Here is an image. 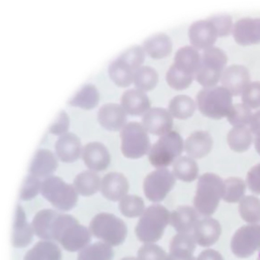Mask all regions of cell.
Returning <instances> with one entry per match:
<instances>
[{"label":"cell","instance_id":"b9f144b4","mask_svg":"<svg viewBox=\"0 0 260 260\" xmlns=\"http://www.w3.org/2000/svg\"><path fill=\"white\" fill-rule=\"evenodd\" d=\"M251 109L244 104H236L233 105L227 118L229 123L235 126H246L250 124L251 120Z\"/></svg>","mask_w":260,"mask_h":260},{"label":"cell","instance_id":"d6a6232c","mask_svg":"<svg viewBox=\"0 0 260 260\" xmlns=\"http://www.w3.org/2000/svg\"><path fill=\"white\" fill-rule=\"evenodd\" d=\"M227 141L231 149L236 152H244L251 146L253 135L246 126H235L228 134Z\"/></svg>","mask_w":260,"mask_h":260},{"label":"cell","instance_id":"9c48e42d","mask_svg":"<svg viewBox=\"0 0 260 260\" xmlns=\"http://www.w3.org/2000/svg\"><path fill=\"white\" fill-rule=\"evenodd\" d=\"M120 139L122 153L127 158H140L151 149L148 132L138 122L126 124L120 132Z\"/></svg>","mask_w":260,"mask_h":260},{"label":"cell","instance_id":"9a60e30c","mask_svg":"<svg viewBox=\"0 0 260 260\" xmlns=\"http://www.w3.org/2000/svg\"><path fill=\"white\" fill-rule=\"evenodd\" d=\"M232 33L240 45L260 44V18H241L234 25Z\"/></svg>","mask_w":260,"mask_h":260},{"label":"cell","instance_id":"f5cc1de1","mask_svg":"<svg viewBox=\"0 0 260 260\" xmlns=\"http://www.w3.org/2000/svg\"><path fill=\"white\" fill-rule=\"evenodd\" d=\"M249 125H250V131L253 134L256 135V136L259 134L260 133V110L253 114Z\"/></svg>","mask_w":260,"mask_h":260},{"label":"cell","instance_id":"9f6ffc18","mask_svg":"<svg viewBox=\"0 0 260 260\" xmlns=\"http://www.w3.org/2000/svg\"><path fill=\"white\" fill-rule=\"evenodd\" d=\"M121 260H139V259H136V258H135V257H125V258H123V259H122Z\"/></svg>","mask_w":260,"mask_h":260},{"label":"cell","instance_id":"bcb514c9","mask_svg":"<svg viewBox=\"0 0 260 260\" xmlns=\"http://www.w3.org/2000/svg\"><path fill=\"white\" fill-rule=\"evenodd\" d=\"M216 28L218 36L220 38L229 36L233 31V21L227 14H218L207 18Z\"/></svg>","mask_w":260,"mask_h":260},{"label":"cell","instance_id":"11a10c76","mask_svg":"<svg viewBox=\"0 0 260 260\" xmlns=\"http://www.w3.org/2000/svg\"><path fill=\"white\" fill-rule=\"evenodd\" d=\"M255 148L260 155V133L256 135V139H255Z\"/></svg>","mask_w":260,"mask_h":260},{"label":"cell","instance_id":"3957f363","mask_svg":"<svg viewBox=\"0 0 260 260\" xmlns=\"http://www.w3.org/2000/svg\"><path fill=\"white\" fill-rule=\"evenodd\" d=\"M171 213L161 205L154 204L145 209L136 227V235L141 242L153 244L163 236L170 223Z\"/></svg>","mask_w":260,"mask_h":260},{"label":"cell","instance_id":"836d02e7","mask_svg":"<svg viewBox=\"0 0 260 260\" xmlns=\"http://www.w3.org/2000/svg\"><path fill=\"white\" fill-rule=\"evenodd\" d=\"M173 174L176 178L183 182H192L197 180L199 167L197 162L190 157H178L173 165Z\"/></svg>","mask_w":260,"mask_h":260},{"label":"cell","instance_id":"603a6c76","mask_svg":"<svg viewBox=\"0 0 260 260\" xmlns=\"http://www.w3.org/2000/svg\"><path fill=\"white\" fill-rule=\"evenodd\" d=\"M213 139L210 133L206 131L192 133L184 142V149L189 157L200 159L206 157L212 151Z\"/></svg>","mask_w":260,"mask_h":260},{"label":"cell","instance_id":"f546056e","mask_svg":"<svg viewBox=\"0 0 260 260\" xmlns=\"http://www.w3.org/2000/svg\"><path fill=\"white\" fill-rule=\"evenodd\" d=\"M58 212L53 209H43L35 215L32 221V227L38 238L51 241V229L53 220Z\"/></svg>","mask_w":260,"mask_h":260},{"label":"cell","instance_id":"681fc988","mask_svg":"<svg viewBox=\"0 0 260 260\" xmlns=\"http://www.w3.org/2000/svg\"><path fill=\"white\" fill-rule=\"evenodd\" d=\"M70 120L68 114L65 111H61L49 127V132L52 134L61 136L67 133L70 129Z\"/></svg>","mask_w":260,"mask_h":260},{"label":"cell","instance_id":"f907efd6","mask_svg":"<svg viewBox=\"0 0 260 260\" xmlns=\"http://www.w3.org/2000/svg\"><path fill=\"white\" fill-rule=\"evenodd\" d=\"M247 183L252 192L260 195V163L255 165L249 171Z\"/></svg>","mask_w":260,"mask_h":260},{"label":"cell","instance_id":"2e32d148","mask_svg":"<svg viewBox=\"0 0 260 260\" xmlns=\"http://www.w3.org/2000/svg\"><path fill=\"white\" fill-rule=\"evenodd\" d=\"M82 157L91 171H105L111 164L109 151L101 142H93L85 145L82 149Z\"/></svg>","mask_w":260,"mask_h":260},{"label":"cell","instance_id":"484cf974","mask_svg":"<svg viewBox=\"0 0 260 260\" xmlns=\"http://www.w3.org/2000/svg\"><path fill=\"white\" fill-rule=\"evenodd\" d=\"M198 221V212L188 206L177 208L170 216V224L178 233H189L194 229Z\"/></svg>","mask_w":260,"mask_h":260},{"label":"cell","instance_id":"5b68a950","mask_svg":"<svg viewBox=\"0 0 260 260\" xmlns=\"http://www.w3.org/2000/svg\"><path fill=\"white\" fill-rule=\"evenodd\" d=\"M225 52L212 47L205 50L195 75V79L205 88H212L218 84L228 63Z\"/></svg>","mask_w":260,"mask_h":260},{"label":"cell","instance_id":"7c38bea8","mask_svg":"<svg viewBox=\"0 0 260 260\" xmlns=\"http://www.w3.org/2000/svg\"><path fill=\"white\" fill-rule=\"evenodd\" d=\"M142 124L148 133L162 136L171 132L174 120L169 111L165 108H153L143 115Z\"/></svg>","mask_w":260,"mask_h":260},{"label":"cell","instance_id":"ba28073f","mask_svg":"<svg viewBox=\"0 0 260 260\" xmlns=\"http://www.w3.org/2000/svg\"><path fill=\"white\" fill-rule=\"evenodd\" d=\"M41 192L56 209L63 212L71 210L77 204L78 192L74 186L56 176L44 179Z\"/></svg>","mask_w":260,"mask_h":260},{"label":"cell","instance_id":"277c9868","mask_svg":"<svg viewBox=\"0 0 260 260\" xmlns=\"http://www.w3.org/2000/svg\"><path fill=\"white\" fill-rule=\"evenodd\" d=\"M233 95L222 86L203 88L197 95L200 112L214 120L227 117L233 107Z\"/></svg>","mask_w":260,"mask_h":260},{"label":"cell","instance_id":"e575fe53","mask_svg":"<svg viewBox=\"0 0 260 260\" xmlns=\"http://www.w3.org/2000/svg\"><path fill=\"white\" fill-rule=\"evenodd\" d=\"M196 104L187 95H177L173 98L168 105V111L172 117L179 120H186L193 115Z\"/></svg>","mask_w":260,"mask_h":260},{"label":"cell","instance_id":"ac0fdd59","mask_svg":"<svg viewBox=\"0 0 260 260\" xmlns=\"http://www.w3.org/2000/svg\"><path fill=\"white\" fill-rule=\"evenodd\" d=\"M98 120L105 129L109 131H119L126 126V113L121 105L106 104L99 109Z\"/></svg>","mask_w":260,"mask_h":260},{"label":"cell","instance_id":"d590c367","mask_svg":"<svg viewBox=\"0 0 260 260\" xmlns=\"http://www.w3.org/2000/svg\"><path fill=\"white\" fill-rule=\"evenodd\" d=\"M158 82V74L152 67L142 66L133 76V83L137 89L147 92L155 88Z\"/></svg>","mask_w":260,"mask_h":260},{"label":"cell","instance_id":"ee69618b","mask_svg":"<svg viewBox=\"0 0 260 260\" xmlns=\"http://www.w3.org/2000/svg\"><path fill=\"white\" fill-rule=\"evenodd\" d=\"M118 57L126 62L134 71H136L142 67L145 59V53L142 47L136 45L125 50Z\"/></svg>","mask_w":260,"mask_h":260},{"label":"cell","instance_id":"6f0895ef","mask_svg":"<svg viewBox=\"0 0 260 260\" xmlns=\"http://www.w3.org/2000/svg\"><path fill=\"white\" fill-rule=\"evenodd\" d=\"M259 260H260V254H259Z\"/></svg>","mask_w":260,"mask_h":260},{"label":"cell","instance_id":"f1b7e54d","mask_svg":"<svg viewBox=\"0 0 260 260\" xmlns=\"http://www.w3.org/2000/svg\"><path fill=\"white\" fill-rule=\"evenodd\" d=\"M24 260H62V252L52 241H39L26 253Z\"/></svg>","mask_w":260,"mask_h":260},{"label":"cell","instance_id":"f6af8a7d","mask_svg":"<svg viewBox=\"0 0 260 260\" xmlns=\"http://www.w3.org/2000/svg\"><path fill=\"white\" fill-rule=\"evenodd\" d=\"M41 183L38 177L31 174L27 175L20 191V199L24 201H28L36 197L41 192Z\"/></svg>","mask_w":260,"mask_h":260},{"label":"cell","instance_id":"4316f807","mask_svg":"<svg viewBox=\"0 0 260 260\" xmlns=\"http://www.w3.org/2000/svg\"><path fill=\"white\" fill-rule=\"evenodd\" d=\"M144 51L153 59H159L171 54L173 43L166 34L157 33L149 37L144 41L142 45Z\"/></svg>","mask_w":260,"mask_h":260},{"label":"cell","instance_id":"816d5d0a","mask_svg":"<svg viewBox=\"0 0 260 260\" xmlns=\"http://www.w3.org/2000/svg\"><path fill=\"white\" fill-rule=\"evenodd\" d=\"M197 260H224V258L221 256V253H218L216 250L209 249L202 252L199 255Z\"/></svg>","mask_w":260,"mask_h":260},{"label":"cell","instance_id":"ab89813d","mask_svg":"<svg viewBox=\"0 0 260 260\" xmlns=\"http://www.w3.org/2000/svg\"><path fill=\"white\" fill-rule=\"evenodd\" d=\"M120 212L127 218L142 216L145 212V203L141 197L136 195H126L119 203Z\"/></svg>","mask_w":260,"mask_h":260},{"label":"cell","instance_id":"44dd1931","mask_svg":"<svg viewBox=\"0 0 260 260\" xmlns=\"http://www.w3.org/2000/svg\"><path fill=\"white\" fill-rule=\"evenodd\" d=\"M200 60L201 55L198 50L192 46H186L177 50L172 66L180 73L195 78Z\"/></svg>","mask_w":260,"mask_h":260},{"label":"cell","instance_id":"5bb4252c","mask_svg":"<svg viewBox=\"0 0 260 260\" xmlns=\"http://www.w3.org/2000/svg\"><path fill=\"white\" fill-rule=\"evenodd\" d=\"M221 82L222 87L229 90L232 95H241L250 83V72L244 66H230L224 69L221 75Z\"/></svg>","mask_w":260,"mask_h":260},{"label":"cell","instance_id":"8d00e7d4","mask_svg":"<svg viewBox=\"0 0 260 260\" xmlns=\"http://www.w3.org/2000/svg\"><path fill=\"white\" fill-rule=\"evenodd\" d=\"M114 255L111 245L97 242L82 249L78 255V260H112Z\"/></svg>","mask_w":260,"mask_h":260},{"label":"cell","instance_id":"4fadbf2b","mask_svg":"<svg viewBox=\"0 0 260 260\" xmlns=\"http://www.w3.org/2000/svg\"><path fill=\"white\" fill-rule=\"evenodd\" d=\"M189 38L192 47L197 50H207L213 47L218 39V33L214 24L209 20H200L191 24Z\"/></svg>","mask_w":260,"mask_h":260},{"label":"cell","instance_id":"60d3db41","mask_svg":"<svg viewBox=\"0 0 260 260\" xmlns=\"http://www.w3.org/2000/svg\"><path fill=\"white\" fill-rule=\"evenodd\" d=\"M193 235L189 233H179L174 237L170 244V253L193 255L196 250Z\"/></svg>","mask_w":260,"mask_h":260},{"label":"cell","instance_id":"6da1fadb","mask_svg":"<svg viewBox=\"0 0 260 260\" xmlns=\"http://www.w3.org/2000/svg\"><path fill=\"white\" fill-rule=\"evenodd\" d=\"M91 232L70 215L58 213L52 227V239L60 243L65 250L76 252L91 241Z\"/></svg>","mask_w":260,"mask_h":260},{"label":"cell","instance_id":"d6986e66","mask_svg":"<svg viewBox=\"0 0 260 260\" xmlns=\"http://www.w3.org/2000/svg\"><path fill=\"white\" fill-rule=\"evenodd\" d=\"M33 227L27 222L25 213L21 206H17L12 229V245L17 248L27 247L33 241Z\"/></svg>","mask_w":260,"mask_h":260},{"label":"cell","instance_id":"83f0119b","mask_svg":"<svg viewBox=\"0 0 260 260\" xmlns=\"http://www.w3.org/2000/svg\"><path fill=\"white\" fill-rule=\"evenodd\" d=\"M99 100L100 94L98 88L92 84H87L76 93L69 104L71 106L78 107L82 109L91 110L99 105Z\"/></svg>","mask_w":260,"mask_h":260},{"label":"cell","instance_id":"8fae6325","mask_svg":"<svg viewBox=\"0 0 260 260\" xmlns=\"http://www.w3.org/2000/svg\"><path fill=\"white\" fill-rule=\"evenodd\" d=\"M232 252L239 258L250 257L260 250V225L251 224L238 229L231 243Z\"/></svg>","mask_w":260,"mask_h":260},{"label":"cell","instance_id":"f35d334b","mask_svg":"<svg viewBox=\"0 0 260 260\" xmlns=\"http://www.w3.org/2000/svg\"><path fill=\"white\" fill-rule=\"evenodd\" d=\"M239 212L246 222L256 224L260 221V200L257 197H244L240 202Z\"/></svg>","mask_w":260,"mask_h":260},{"label":"cell","instance_id":"e0dca14e","mask_svg":"<svg viewBox=\"0 0 260 260\" xmlns=\"http://www.w3.org/2000/svg\"><path fill=\"white\" fill-rule=\"evenodd\" d=\"M129 189V182L123 174L111 172L104 177L101 186L102 195L113 202L121 200Z\"/></svg>","mask_w":260,"mask_h":260},{"label":"cell","instance_id":"d4e9b609","mask_svg":"<svg viewBox=\"0 0 260 260\" xmlns=\"http://www.w3.org/2000/svg\"><path fill=\"white\" fill-rule=\"evenodd\" d=\"M121 106L126 114L133 117H139L151 109V102L144 91L137 88H131L123 92Z\"/></svg>","mask_w":260,"mask_h":260},{"label":"cell","instance_id":"7a4b0ae2","mask_svg":"<svg viewBox=\"0 0 260 260\" xmlns=\"http://www.w3.org/2000/svg\"><path fill=\"white\" fill-rule=\"evenodd\" d=\"M224 195V181L212 173L203 174L197 183L194 207L200 215L210 216L218 209Z\"/></svg>","mask_w":260,"mask_h":260},{"label":"cell","instance_id":"30bf717a","mask_svg":"<svg viewBox=\"0 0 260 260\" xmlns=\"http://www.w3.org/2000/svg\"><path fill=\"white\" fill-rule=\"evenodd\" d=\"M176 183V177L167 168H157L150 173L143 183L144 193L153 203H160L166 198Z\"/></svg>","mask_w":260,"mask_h":260},{"label":"cell","instance_id":"8992f818","mask_svg":"<svg viewBox=\"0 0 260 260\" xmlns=\"http://www.w3.org/2000/svg\"><path fill=\"white\" fill-rule=\"evenodd\" d=\"M89 229L94 237L114 247L123 244L127 236V227L124 221L107 212L95 215L90 223Z\"/></svg>","mask_w":260,"mask_h":260},{"label":"cell","instance_id":"cb8c5ba5","mask_svg":"<svg viewBox=\"0 0 260 260\" xmlns=\"http://www.w3.org/2000/svg\"><path fill=\"white\" fill-rule=\"evenodd\" d=\"M56 155L59 160L66 163H73L80 157L82 143L74 133H67L61 136L55 145Z\"/></svg>","mask_w":260,"mask_h":260},{"label":"cell","instance_id":"1f68e13d","mask_svg":"<svg viewBox=\"0 0 260 260\" xmlns=\"http://www.w3.org/2000/svg\"><path fill=\"white\" fill-rule=\"evenodd\" d=\"M108 72L110 77L117 86L126 88L133 83L136 71L120 57H117L109 66Z\"/></svg>","mask_w":260,"mask_h":260},{"label":"cell","instance_id":"db71d44e","mask_svg":"<svg viewBox=\"0 0 260 260\" xmlns=\"http://www.w3.org/2000/svg\"><path fill=\"white\" fill-rule=\"evenodd\" d=\"M166 260H196L193 255L170 253Z\"/></svg>","mask_w":260,"mask_h":260},{"label":"cell","instance_id":"4dcf8cb0","mask_svg":"<svg viewBox=\"0 0 260 260\" xmlns=\"http://www.w3.org/2000/svg\"><path fill=\"white\" fill-rule=\"evenodd\" d=\"M73 185L78 193L83 197L94 195L102 186L100 177L92 171H85L78 174Z\"/></svg>","mask_w":260,"mask_h":260},{"label":"cell","instance_id":"52a82bcc","mask_svg":"<svg viewBox=\"0 0 260 260\" xmlns=\"http://www.w3.org/2000/svg\"><path fill=\"white\" fill-rule=\"evenodd\" d=\"M184 148L183 138L177 132L171 131L159 138L151 147L148 160L156 168H166L174 163Z\"/></svg>","mask_w":260,"mask_h":260},{"label":"cell","instance_id":"c3c4849f","mask_svg":"<svg viewBox=\"0 0 260 260\" xmlns=\"http://www.w3.org/2000/svg\"><path fill=\"white\" fill-rule=\"evenodd\" d=\"M168 257L166 252L154 244H145L138 251L139 260H166Z\"/></svg>","mask_w":260,"mask_h":260},{"label":"cell","instance_id":"7bdbcfd3","mask_svg":"<svg viewBox=\"0 0 260 260\" xmlns=\"http://www.w3.org/2000/svg\"><path fill=\"white\" fill-rule=\"evenodd\" d=\"M194 79L195 78L186 76L177 71L172 65L167 72V82L170 87L177 91H181L187 88L193 82Z\"/></svg>","mask_w":260,"mask_h":260},{"label":"cell","instance_id":"7dc6e473","mask_svg":"<svg viewBox=\"0 0 260 260\" xmlns=\"http://www.w3.org/2000/svg\"><path fill=\"white\" fill-rule=\"evenodd\" d=\"M243 104L250 109L260 108V82H250L242 93Z\"/></svg>","mask_w":260,"mask_h":260},{"label":"cell","instance_id":"74e56055","mask_svg":"<svg viewBox=\"0 0 260 260\" xmlns=\"http://www.w3.org/2000/svg\"><path fill=\"white\" fill-rule=\"evenodd\" d=\"M246 183L239 177H230L224 180L223 200L226 203L241 202L245 195Z\"/></svg>","mask_w":260,"mask_h":260},{"label":"cell","instance_id":"7402d4cb","mask_svg":"<svg viewBox=\"0 0 260 260\" xmlns=\"http://www.w3.org/2000/svg\"><path fill=\"white\" fill-rule=\"evenodd\" d=\"M57 168L58 160L55 154L50 150L41 148L35 153L28 171L31 175L38 178H47L50 177Z\"/></svg>","mask_w":260,"mask_h":260},{"label":"cell","instance_id":"ffe728a7","mask_svg":"<svg viewBox=\"0 0 260 260\" xmlns=\"http://www.w3.org/2000/svg\"><path fill=\"white\" fill-rule=\"evenodd\" d=\"M221 234L220 223L214 218H206L199 221L194 228L193 238L200 247H209L218 241Z\"/></svg>","mask_w":260,"mask_h":260}]
</instances>
